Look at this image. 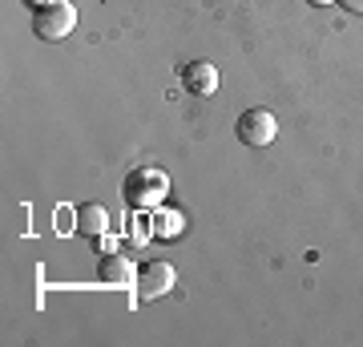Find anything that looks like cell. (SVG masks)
I'll use <instances>...</instances> for the list:
<instances>
[{
    "label": "cell",
    "mask_w": 363,
    "mask_h": 347,
    "mask_svg": "<svg viewBox=\"0 0 363 347\" xmlns=\"http://www.w3.org/2000/svg\"><path fill=\"white\" fill-rule=\"evenodd\" d=\"M121 194H125L130 210H157V206L166 202V194H169V178L154 166H142V170H133L130 178H125Z\"/></svg>",
    "instance_id": "6da1fadb"
},
{
    "label": "cell",
    "mask_w": 363,
    "mask_h": 347,
    "mask_svg": "<svg viewBox=\"0 0 363 347\" xmlns=\"http://www.w3.org/2000/svg\"><path fill=\"white\" fill-rule=\"evenodd\" d=\"M77 25V9H73V0H52L45 9L33 13V33L40 40H65Z\"/></svg>",
    "instance_id": "7a4b0ae2"
},
{
    "label": "cell",
    "mask_w": 363,
    "mask_h": 347,
    "mask_svg": "<svg viewBox=\"0 0 363 347\" xmlns=\"http://www.w3.org/2000/svg\"><path fill=\"white\" fill-rule=\"evenodd\" d=\"M234 133H238V142H242V145H255V150H262V145H271V142H274V133H279V121H274L271 109L255 105V109H247V114L238 117Z\"/></svg>",
    "instance_id": "3957f363"
},
{
    "label": "cell",
    "mask_w": 363,
    "mask_h": 347,
    "mask_svg": "<svg viewBox=\"0 0 363 347\" xmlns=\"http://www.w3.org/2000/svg\"><path fill=\"white\" fill-rule=\"evenodd\" d=\"M174 279H178V275H174V267H169V263H162V258H154V263H145L142 270H138V299H142V303H150V299H157V295H166L169 287H174Z\"/></svg>",
    "instance_id": "277c9868"
},
{
    "label": "cell",
    "mask_w": 363,
    "mask_h": 347,
    "mask_svg": "<svg viewBox=\"0 0 363 347\" xmlns=\"http://www.w3.org/2000/svg\"><path fill=\"white\" fill-rule=\"evenodd\" d=\"M182 85L190 97H214L218 93V69L210 61H190L182 69Z\"/></svg>",
    "instance_id": "5b68a950"
},
{
    "label": "cell",
    "mask_w": 363,
    "mask_h": 347,
    "mask_svg": "<svg viewBox=\"0 0 363 347\" xmlns=\"http://www.w3.org/2000/svg\"><path fill=\"white\" fill-rule=\"evenodd\" d=\"M97 275H101V283H113V287H133L138 283V267H133L130 258H121V255H101Z\"/></svg>",
    "instance_id": "8992f818"
},
{
    "label": "cell",
    "mask_w": 363,
    "mask_h": 347,
    "mask_svg": "<svg viewBox=\"0 0 363 347\" xmlns=\"http://www.w3.org/2000/svg\"><path fill=\"white\" fill-rule=\"evenodd\" d=\"M77 231L85 234V238H97V234L109 231V210H105L101 202H85L77 210Z\"/></svg>",
    "instance_id": "52a82bcc"
},
{
    "label": "cell",
    "mask_w": 363,
    "mask_h": 347,
    "mask_svg": "<svg viewBox=\"0 0 363 347\" xmlns=\"http://www.w3.org/2000/svg\"><path fill=\"white\" fill-rule=\"evenodd\" d=\"M154 234H157V238H178V234H182V214H178V210H162V206H157Z\"/></svg>",
    "instance_id": "ba28073f"
},
{
    "label": "cell",
    "mask_w": 363,
    "mask_h": 347,
    "mask_svg": "<svg viewBox=\"0 0 363 347\" xmlns=\"http://www.w3.org/2000/svg\"><path fill=\"white\" fill-rule=\"evenodd\" d=\"M150 226H154L150 219H133V231H130V238H133L138 246H142V243H150V234H154Z\"/></svg>",
    "instance_id": "9c48e42d"
},
{
    "label": "cell",
    "mask_w": 363,
    "mask_h": 347,
    "mask_svg": "<svg viewBox=\"0 0 363 347\" xmlns=\"http://www.w3.org/2000/svg\"><path fill=\"white\" fill-rule=\"evenodd\" d=\"M93 246H97V255H117V238L109 231L97 234V238H93Z\"/></svg>",
    "instance_id": "30bf717a"
},
{
    "label": "cell",
    "mask_w": 363,
    "mask_h": 347,
    "mask_svg": "<svg viewBox=\"0 0 363 347\" xmlns=\"http://www.w3.org/2000/svg\"><path fill=\"white\" fill-rule=\"evenodd\" d=\"M339 4H343L347 13H359V16H363V0H339Z\"/></svg>",
    "instance_id": "8fae6325"
},
{
    "label": "cell",
    "mask_w": 363,
    "mask_h": 347,
    "mask_svg": "<svg viewBox=\"0 0 363 347\" xmlns=\"http://www.w3.org/2000/svg\"><path fill=\"white\" fill-rule=\"evenodd\" d=\"M311 9H327V4H339V0H307Z\"/></svg>",
    "instance_id": "7c38bea8"
},
{
    "label": "cell",
    "mask_w": 363,
    "mask_h": 347,
    "mask_svg": "<svg viewBox=\"0 0 363 347\" xmlns=\"http://www.w3.org/2000/svg\"><path fill=\"white\" fill-rule=\"evenodd\" d=\"M25 4H33V13H37V9H45V4H52V0H25Z\"/></svg>",
    "instance_id": "4fadbf2b"
}]
</instances>
